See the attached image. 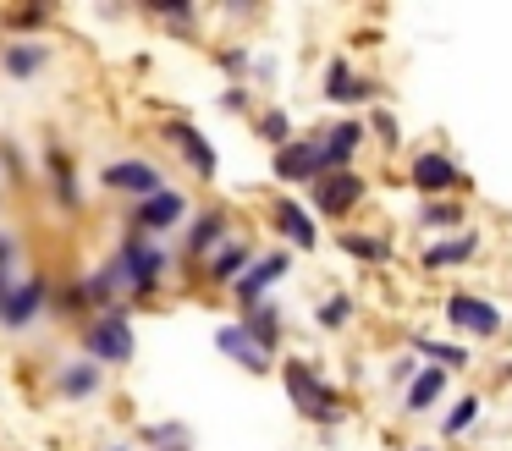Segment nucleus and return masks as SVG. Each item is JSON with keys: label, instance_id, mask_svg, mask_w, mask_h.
<instances>
[{"label": "nucleus", "instance_id": "nucleus-1", "mask_svg": "<svg viewBox=\"0 0 512 451\" xmlns=\"http://www.w3.org/2000/svg\"><path fill=\"white\" fill-rule=\"evenodd\" d=\"M314 198H320L325 215H347V209L364 198V176H353V171H325L320 182H314Z\"/></svg>", "mask_w": 512, "mask_h": 451}, {"label": "nucleus", "instance_id": "nucleus-2", "mask_svg": "<svg viewBox=\"0 0 512 451\" xmlns=\"http://www.w3.org/2000/svg\"><path fill=\"white\" fill-rule=\"evenodd\" d=\"M89 347H94V358H105V363H127L133 358V325H127L122 314H105L100 325L89 330Z\"/></svg>", "mask_w": 512, "mask_h": 451}, {"label": "nucleus", "instance_id": "nucleus-3", "mask_svg": "<svg viewBox=\"0 0 512 451\" xmlns=\"http://www.w3.org/2000/svg\"><path fill=\"white\" fill-rule=\"evenodd\" d=\"M446 319H452V325H463V330H474V336H496V330H501V308L479 303V297H468V292L446 297Z\"/></svg>", "mask_w": 512, "mask_h": 451}, {"label": "nucleus", "instance_id": "nucleus-4", "mask_svg": "<svg viewBox=\"0 0 512 451\" xmlns=\"http://www.w3.org/2000/svg\"><path fill=\"white\" fill-rule=\"evenodd\" d=\"M276 176H287V182H320V176H325L320 143H281Z\"/></svg>", "mask_w": 512, "mask_h": 451}, {"label": "nucleus", "instance_id": "nucleus-5", "mask_svg": "<svg viewBox=\"0 0 512 451\" xmlns=\"http://www.w3.org/2000/svg\"><path fill=\"white\" fill-rule=\"evenodd\" d=\"M105 182L122 187V193H144V198L160 193V171H155V165H144V160H116L111 171H105Z\"/></svg>", "mask_w": 512, "mask_h": 451}, {"label": "nucleus", "instance_id": "nucleus-6", "mask_svg": "<svg viewBox=\"0 0 512 451\" xmlns=\"http://www.w3.org/2000/svg\"><path fill=\"white\" fill-rule=\"evenodd\" d=\"M215 341H221V352H226V358H237V363H243L248 374H265V369H270L265 347H259V341L248 336L243 325H226V330H221V336H215Z\"/></svg>", "mask_w": 512, "mask_h": 451}, {"label": "nucleus", "instance_id": "nucleus-7", "mask_svg": "<svg viewBox=\"0 0 512 451\" xmlns=\"http://www.w3.org/2000/svg\"><path fill=\"white\" fill-rule=\"evenodd\" d=\"M287 391H292V402H298V413H309V418L325 413V385L314 380L303 363H287Z\"/></svg>", "mask_w": 512, "mask_h": 451}, {"label": "nucleus", "instance_id": "nucleus-8", "mask_svg": "<svg viewBox=\"0 0 512 451\" xmlns=\"http://www.w3.org/2000/svg\"><path fill=\"white\" fill-rule=\"evenodd\" d=\"M39 303H45V281H23L17 292L0 297V319H6V325H28V319L39 314Z\"/></svg>", "mask_w": 512, "mask_h": 451}, {"label": "nucleus", "instance_id": "nucleus-9", "mask_svg": "<svg viewBox=\"0 0 512 451\" xmlns=\"http://www.w3.org/2000/svg\"><path fill=\"white\" fill-rule=\"evenodd\" d=\"M413 182H419L424 193H441V187H457V182H463V171H457L446 154H419V160H413Z\"/></svg>", "mask_w": 512, "mask_h": 451}, {"label": "nucleus", "instance_id": "nucleus-10", "mask_svg": "<svg viewBox=\"0 0 512 451\" xmlns=\"http://www.w3.org/2000/svg\"><path fill=\"white\" fill-rule=\"evenodd\" d=\"M358 143H364V127H358V121H342V127H331V138L320 143V160H325V171H342V160L358 149Z\"/></svg>", "mask_w": 512, "mask_h": 451}, {"label": "nucleus", "instance_id": "nucleus-11", "mask_svg": "<svg viewBox=\"0 0 512 451\" xmlns=\"http://www.w3.org/2000/svg\"><path fill=\"white\" fill-rule=\"evenodd\" d=\"M138 220H144L149 231H166V226H177V220H182V198L160 187L155 198H144V204H138Z\"/></svg>", "mask_w": 512, "mask_h": 451}, {"label": "nucleus", "instance_id": "nucleus-12", "mask_svg": "<svg viewBox=\"0 0 512 451\" xmlns=\"http://www.w3.org/2000/svg\"><path fill=\"white\" fill-rule=\"evenodd\" d=\"M281 275H287V253H270V259H259V270H254V275H243L237 286H243L248 303H259V292H265L270 281H281Z\"/></svg>", "mask_w": 512, "mask_h": 451}, {"label": "nucleus", "instance_id": "nucleus-13", "mask_svg": "<svg viewBox=\"0 0 512 451\" xmlns=\"http://www.w3.org/2000/svg\"><path fill=\"white\" fill-rule=\"evenodd\" d=\"M171 138L182 143V154H188L193 165H199V176H215V149L199 138V127H171Z\"/></svg>", "mask_w": 512, "mask_h": 451}, {"label": "nucleus", "instance_id": "nucleus-14", "mask_svg": "<svg viewBox=\"0 0 512 451\" xmlns=\"http://www.w3.org/2000/svg\"><path fill=\"white\" fill-rule=\"evenodd\" d=\"M276 220H281V231H287L298 248H314V226H309V215H303L298 204H276Z\"/></svg>", "mask_w": 512, "mask_h": 451}, {"label": "nucleus", "instance_id": "nucleus-15", "mask_svg": "<svg viewBox=\"0 0 512 451\" xmlns=\"http://www.w3.org/2000/svg\"><path fill=\"white\" fill-rule=\"evenodd\" d=\"M243 330H248V336H254V341H259V347H265V352H270V347H276V336H281V319H276V314H270V308H265V303H254V314H248V325H243Z\"/></svg>", "mask_w": 512, "mask_h": 451}, {"label": "nucleus", "instance_id": "nucleus-16", "mask_svg": "<svg viewBox=\"0 0 512 451\" xmlns=\"http://www.w3.org/2000/svg\"><path fill=\"white\" fill-rule=\"evenodd\" d=\"M39 66H45V44H12V50H6V72L28 77V72H39Z\"/></svg>", "mask_w": 512, "mask_h": 451}, {"label": "nucleus", "instance_id": "nucleus-17", "mask_svg": "<svg viewBox=\"0 0 512 451\" xmlns=\"http://www.w3.org/2000/svg\"><path fill=\"white\" fill-rule=\"evenodd\" d=\"M94 385H100V369H94V363H72V369H61V391L67 396H89Z\"/></svg>", "mask_w": 512, "mask_h": 451}, {"label": "nucleus", "instance_id": "nucleus-18", "mask_svg": "<svg viewBox=\"0 0 512 451\" xmlns=\"http://www.w3.org/2000/svg\"><path fill=\"white\" fill-rule=\"evenodd\" d=\"M468 253H474V237H452V242H441V248L424 253V264H430V270H446V264L468 259Z\"/></svg>", "mask_w": 512, "mask_h": 451}, {"label": "nucleus", "instance_id": "nucleus-19", "mask_svg": "<svg viewBox=\"0 0 512 451\" xmlns=\"http://www.w3.org/2000/svg\"><path fill=\"white\" fill-rule=\"evenodd\" d=\"M441 369H430V374H419V380H413V391H408V407H413V413H424V407H430L435 402V396H441Z\"/></svg>", "mask_w": 512, "mask_h": 451}, {"label": "nucleus", "instance_id": "nucleus-20", "mask_svg": "<svg viewBox=\"0 0 512 451\" xmlns=\"http://www.w3.org/2000/svg\"><path fill=\"white\" fill-rule=\"evenodd\" d=\"M325 94H331V99H364L369 83H358V77L347 72L342 61H336V66H331V88H325Z\"/></svg>", "mask_w": 512, "mask_h": 451}, {"label": "nucleus", "instance_id": "nucleus-21", "mask_svg": "<svg viewBox=\"0 0 512 451\" xmlns=\"http://www.w3.org/2000/svg\"><path fill=\"white\" fill-rule=\"evenodd\" d=\"M243 259H248V248H243V242H232V248L210 264V275H215V281H237V275H243Z\"/></svg>", "mask_w": 512, "mask_h": 451}, {"label": "nucleus", "instance_id": "nucleus-22", "mask_svg": "<svg viewBox=\"0 0 512 451\" xmlns=\"http://www.w3.org/2000/svg\"><path fill=\"white\" fill-rule=\"evenodd\" d=\"M215 237H221V215H204V220H199V231H193V242H188V248H193V253H204Z\"/></svg>", "mask_w": 512, "mask_h": 451}, {"label": "nucleus", "instance_id": "nucleus-23", "mask_svg": "<svg viewBox=\"0 0 512 451\" xmlns=\"http://www.w3.org/2000/svg\"><path fill=\"white\" fill-rule=\"evenodd\" d=\"M457 220H463V209H457V204H430V209H424V226H457Z\"/></svg>", "mask_w": 512, "mask_h": 451}, {"label": "nucleus", "instance_id": "nucleus-24", "mask_svg": "<svg viewBox=\"0 0 512 451\" xmlns=\"http://www.w3.org/2000/svg\"><path fill=\"white\" fill-rule=\"evenodd\" d=\"M474 413H479V402H474V396H468V402H457V407H452V418H446V435L468 429V418H474Z\"/></svg>", "mask_w": 512, "mask_h": 451}, {"label": "nucleus", "instance_id": "nucleus-25", "mask_svg": "<svg viewBox=\"0 0 512 451\" xmlns=\"http://www.w3.org/2000/svg\"><path fill=\"white\" fill-rule=\"evenodd\" d=\"M419 352H430V358L452 363V369H463V363H468V352H463V347H430V341H419Z\"/></svg>", "mask_w": 512, "mask_h": 451}, {"label": "nucleus", "instance_id": "nucleus-26", "mask_svg": "<svg viewBox=\"0 0 512 451\" xmlns=\"http://www.w3.org/2000/svg\"><path fill=\"white\" fill-rule=\"evenodd\" d=\"M265 138L270 143H287V116H281V110H270V116H265Z\"/></svg>", "mask_w": 512, "mask_h": 451}, {"label": "nucleus", "instance_id": "nucleus-27", "mask_svg": "<svg viewBox=\"0 0 512 451\" xmlns=\"http://www.w3.org/2000/svg\"><path fill=\"white\" fill-rule=\"evenodd\" d=\"M347 253H364V259H375L380 242H369V237H347Z\"/></svg>", "mask_w": 512, "mask_h": 451}, {"label": "nucleus", "instance_id": "nucleus-28", "mask_svg": "<svg viewBox=\"0 0 512 451\" xmlns=\"http://www.w3.org/2000/svg\"><path fill=\"white\" fill-rule=\"evenodd\" d=\"M325 325H347V297H336V303L325 308Z\"/></svg>", "mask_w": 512, "mask_h": 451}]
</instances>
